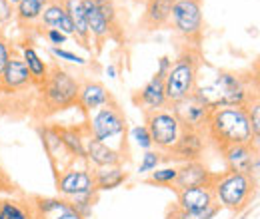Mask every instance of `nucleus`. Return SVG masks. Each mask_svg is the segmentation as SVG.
Instances as JSON below:
<instances>
[{
  "mask_svg": "<svg viewBox=\"0 0 260 219\" xmlns=\"http://www.w3.org/2000/svg\"><path fill=\"white\" fill-rule=\"evenodd\" d=\"M204 136L206 142L212 144L216 150H222L234 144H254L246 108H238V106L212 108L208 114V122L204 125Z\"/></svg>",
  "mask_w": 260,
  "mask_h": 219,
  "instance_id": "1",
  "label": "nucleus"
},
{
  "mask_svg": "<svg viewBox=\"0 0 260 219\" xmlns=\"http://www.w3.org/2000/svg\"><path fill=\"white\" fill-rule=\"evenodd\" d=\"M196 90L206 98L210 108L216 106L246 108L248 102L258 96V78L244 76L242 72H234V70H220L216 72L210 88L196 86Z\"/></svg>",
  "mask_w": 260,
  "mask_h": 219,
  "instance_id": "2",
  "label": "nucleus"
},
{
  "mask_svg": "<svg viewBox=\"0 0 260 219\" xmlns=\"http://www.w3.org/2000/svg\"><path fill=\"white\" fill-rule=\"evenodd\" d=\"M36 88H38V108L46 118L76 106L80 80L72 76L68 70L60 68L58 64H52L48 66V74Z\"/></svg>",
  "mask_w": 260,
  "mask_h": 219,
  "instance_id": "3",
  "label": "nucleus"
},
{
  "mask_svg": "<svg viewBox=\"0 0 260 219\" xmlns=\"http://www.w3.org/2000/svg\"><path fill=\"white\" fill-rule=\"evenodd\" d=\"M202 46L182 44L176 58L170 64L168 74L164 76V94L168 104H174L190 96L198 86V72L202 68Z\"/></svg>",
  "mask_w": 260,
  "mask_h": 219,
  "instance_id": "4",
  "label": "nucleus"
},
{
  "mask_svg": "<svg viewBox=\"0 0 260 219\" xmlns=\"http://www.w3.org/2000/svg\"><path fill=\"white\" fill-rule=\"evenodd\" d=\"M258 182L252 180L246 173H234V171H220L214 178L212 193L218 207H224L228 211H242L254 197Z\"/></svg>",
  "mask_w": 260,
  "mask_h": 219,
  "instance_id": "5",
  "label": "nucleus"
},
{
  "mask_svg": "<svg viewBox=\"0 0 260 219\" xmlns=\"http://www.w3.org/2000/svg\"><path fill=\"white\" fill-rule=\"evenodd\" d=\"M168 24H172L174 32L182 38V44L202 46V38H204L202 0H174Z\"/></svg>",
  "mask_w": 260,
  "mask_h": 219,
  "instance_id": "6",
  "label": "nucleus"
},
{
  "mask_svg": "<svg viewBox=\"0 0 260 219\" xmlns=\"http://www.w3.org/2000/svg\"><path fill=\"white\" fill-rule=\"evenodd\" d=\"M86 136L108 144L114 138H126V116L116 100L98 108L84 122Z\"/></svg>",
  "mask_w": 260,
  "mask_h": 219,
  "instance_id": "7",
  "label": "nucleus"
},
{
  "mask_svg": "<svg viewBox=\"0 0 260 219\" xmlns=\"http://www.w3.org/2000/svg\"><path fill=\"white\" fill-rule=\"evenodd\" d=\"M142 116H144V125L152 140V148H156V152L160 154H166L176 144L182 132V125L178 124L176 116L172 114L168 106L156 112H150V114H142Z\"/></svg>",
  "mask_w": 260,
  "mask_h": 219,
  "instance_id": "8",
  "label": "nucleus"
},
{
  "mask_svg": "<svg viewBox=\"0 0 260 219\" xmlns=\"http://www.w3.org/2000/svg\"><path fill=\"white\" fill-rule=\"evenodd\" d=\"M168 108L176 116L182 129H194V132H204V125L208 122V114L212 110L210 104L206 102V98L198 90L174 104H168Z\"/></svg>",
  "mask_w": 260,
  "mask_h": 219,
  "instance_id": "9",
  "label": "nucleus"
},
{
  "mask_svg": "<svg viewBox=\"0 0 260 219\" xmlns=\"http://www.w3.org/2000/svg\"><path fill=\"white\" fill-rule=\"evenodd\" d=\"M224 159L226 171L234 173H246L252 180L258 182V169H260V152L258 146L254 144H234L218 150Z\"/></svg>",
  "mask_w": 260,
  "mask_h": 219,
  "instance_id": "10",
  "label": "nucleus"
},
{
  "mask_svg": "<svg viewBox=\"0 0 260 219\" xmlns=\"http://www.w3.org/2000/svg\"><path fill=\"white\" fill-rule=\"evenodd\" d=\"M206 136L204 132H194V129H182L176 144L162 154L164 161H172V165L186 163V161H200L204 152H206Z\"/></svg>",
  "mask_w": 260,
  "mask_h": 219,
  "instance_id": "11",
  "label": "nucleus"
},
{
  "mask_svg": "<svg viewBox=\"0 0 260 219\" xmlns=\"http://www.w3.org/2000/svg\"><path fill=\"white\" fill-rule=\"evenodd\" d=\"M56 189L60 193V197L70 199L88 191H94V180H92V171L88 167H66L64 171H60L56 176Z\"/></svg>",
  "mask_w": 260,
  "mask_h": 219,
  "instance_id": "12",
  "label": "nucleus"
},
{
  "mask_svg": "<svg viewBox=\"0 0 260 219\" xmlns=\"http://www.w3.org/2000/svg\"><path fill=\"white\" fill-rule=\"evenodd\" d=\"M38 136H40V142L44 146V152L48 156V161L50 165L54 167L56 176L60 171H64L66 167H70V163L74 161L70 154L66 152L64 144L58 136V129L56 125H50V124H44V125H38Z\"/></svg>",
  "mask_w": 260,
  "mask_h": 219,
  "instance_id": "13",
  "label": "nucleus"
},
{
  "mask_svg": "<svg viewBox=\"0 0 260 219\" xmlns=\"http://www.w3.org/2000/svg\"><path fill=\"white\" fill-rule=\"evenodd\" d=\"M216 173L210 171L202 161H186L176 165V180L172 184V189L186 188H212Z\"/></svg>",
  "mask_w": 260,
  "mask_h": 219,
  "instance_id": "14",
  "label": "nucleus"
},
{
  "mask_svg": "<svg viewBox=\"0 0 260 219\" xmlns=\"http://www.w3.org/2000/svg\"><path fill=\"white\" fill-rule=\"evenodd\" d=\"M132 102L142 114H150V112H156L160 108H166L168 100L164 94V80L158 76H152L140 90L134 92Z\"/></svg>",
  "mask_w": 260,
  "mask_h": 219,
  "instance_id": "15",
  "label": "nucleus"
},
{
  "mask_svg": "<svg viewBox=\"0 0 260 219\" xmlns=\"http://www.w3.org/2000/svg\"><path fill=\"white\" fill-rule=\"evenodd\" d=\"M114 100V96L110 94V90L96 80H80V88H78V98H76V108H80L84 114H92L98 108L110 104Z\"/></svg>",
  "mask_w": 260,
  "mask_h": 219,
  "instance_id": "16",
  "label": "nucleus"
},
{
  "mask_svg": "<svg viewBox=\"0 0 260 219\" xmlns=\"http://www.w3.org/2000/svg\"><path fill=\"white\" fill-rule=\"evenodd\" d=\"M86 148V161L90 165H94V169L98 167H114V165H124V159H128V154L122 150L112 148L110 144L98 142L92 138H86L84 142Z\"/></svg>",
  "mask_w": 260,
  "mask_h": 219,
  "instance_id": "17",
  "label": "nucleus"
},
{
  "mask_svg": "<svg viewBox=\"0 0 260 219\" xmlns=\"http://www.w3.org/2000/svg\"><path fill=\"white\" fill-rule=\"evenodd\" d=\"M212 205H216L212 188H186L176 191L174 207L180 211L196 213V211H204Z\"/></svg>",
  "mask_w": 260,
  "mask_h": 219,
  "instance_id": "18",
  "label": "nucleus"
},
{
  "mask_svg": "<svg viewBox=\"0 0 260 219\" xmlns=\"http://www.w3.org/2000/svg\"><path fill=\"white\" fill-rule=\"evenodd\" d=\"M28 86H34L32 78L28 74V68L24 66L22 58L12 56L0 74V88L8 90V92H18V90H24Z\"/></svg>",
  "mask_w": 260,
  "mask_h": 219,
  "instance_id": "19",
  "label": "nucleus"
},
{
  "mask_svg": "<svg viewBox=\"0 0 260 219\" xmlns=\"http://www.w3.org/2000/svg\"><path fill=\"white\" fill-rule=\"evenodd\" d=\"M172 4H174V0H146L144 14L140 18V26L148 32L164 28L170 22Z\"/></svg>",
  "mask_w": 260,
  "mask_h": 219,
  "instance_id": "20",
  "label": "nucleus"
},
{
  "mask_svg": "<svg viewBox=\"0 0 260 219\" xmlns=\"http://www.w3.org/2000/svg\"><path fill=\"white\" fill-rule=\"evenodd\" d=\"M58 129V136L64 144L66 152L70 154V157L76 161H86V148H84V142H86V127L82 125H56Z\"/></svg>",
  "mask_w": 260,
  "mask_h": 219,
  "instance_id": "21",
  "label": "nucleus"
},
{
  "mask_svg": "<svg viewBox=\"0 0 260 219\" xmlns=\"http://www.w3.org/2000/svg\"><path fill=\"white\" fill-rule=\"evenodd\" d=\"M82 8H84L90 38L96 42L98 50H100V46L110 38V26H108L106 18L102 16V12H100V8L96 6L94 0H82Z\"/></svg>",
  "mask_w": 260,
  "mask_h": 219,
  "instance_id": "22",
  "label": "nucleus"
},
{
  "mask_svg": "<svg viewBox=\"0 0 260 219\" xmlns=\"http://www.w3.org/2000/svg\"><path fill=\"white\" fill-rule=\"evenodd\" d=\"M64 4V10L66 14L70 16L72 24H74V32H76V42L86 48V50H92L90 42V32H88V24H86V16H84V8H82V0H62Z\"/></svg>",
  "mask_w": 260,
  "mask_h": 219,
  "instance_id": "23",
  "label": "nucleus"
},
{
  "mask_svg": "<svg viewBox=\"0 0 260 219\" xmlns=\"http://www.w3.org/2000/svg\"><path fill=\"white\" fill-rule=\"evenodd\" d=\"M128 171L124 165H114V167H98L92 171V180H94V189L100 191H110L120 186H124L128 182Z\"/></svg>",
  "mask_w": 260,
  "mask_h": 219,
  "instance_id": "24",
  "label": "nucleus"
},
{
  "mask_svg": "<svg viewBox=\"0 0 260 219\" xmlns=\"http://www.w3.org/2000/svg\"><path fill=\"white\" fill-rule=\"evenodd\" d=\"M48 2L50 0H20L14 6V20L20 26L30 28L40 20V16H42L44 8L48 6Z\"/></svg>",
  "mask_w": 260,
  "mask_h": 219,
  "instance_id": "25",
  "label": "nucleus"
},
{
  "mask_svg": "<svg viewBox=\"0 0 260 219\" xmlns=\"http://www.w3.org/2000/svg\"><path fill=\"white\" fill-rule=\"evenodd\" d=\"M20 52H22L20 58H22L24 66L28 68V74L32 78V84L38 86L44 80V76L48 74V64L42 60V56L36 52V48H34L32 44H28V42L20 44Z\"/></svg>",
  "mask_w": 260,
  "mask_h": 219,
  "instance_id": "26",
  "label": "nucleus"
},
{
  "mask_svg": "<svg viewBox=\"0 0 260 219\" xmlns=\"http://www.w3.org/2000/svg\"><path fill=\"white\" fill-rule=\"evenodd\" d=\"M0 219H34V213L28 201L4 197L0 199Z\"/></svg>",
  "mask_w": 260,
  "mask_h": 219,
  "instance_id": "27",
  "label": "nucleus"
},
{
  "mask_svg": "<svg viewBox=\"0 0 260 219\" xmlns=\"http://www.w3.org/2000/svg\"><path fill=\"white\" fill-rule=\"evenodd\" d=\"M70 209L74 213H78L82 219H88L92 215V209H94V203L98 201V191H88V193H82V195H76V197H70L66 199Z\"/></svg>",
  "mask_w": 260,
  "mask_h": 219,
  "instance_id": "28",
  "label": "nucleus"
},
{
  "mask_svg": "<svg viewBox=\"0 0 260 219\" xmlns=\"http://www.w3.org/2000/svg\"><path fill=\"white\" fill-rule=\"evenodd\" d=\"M66 14L64 10V4H62V0H50L48 2V6L44 8V12H42V16H40V24H42V28H56V24L60 22V18Z\"/></svg>",
  "mask_w": 260,
  "mask_h": 219,
  "instance_id": "29",
  "label": "nucleus"
},
{
  "mask_svg": "<svg viewBox=\"0 0 260 219\" xmlns=\"http://www.w3.org/2000/svg\"><path fill=\"white\" fill-rule=\"evenodd\" d=\"M94 2H96L102 16L106 18V22L110 26V38H120L118 36V30H120V26H118V10H116L114 0H94Z\"/></svg>",
  "mask_w": 260,
  "mask_h": 219,
  "instance_id": "30",
  "label": "nucleus"
},
{
  "mask_svg": "<svg viewBox=\"0 0 260 219\" xmlns=\"http://www.w3.org/2000/svg\"><path fill=\"white\" fill-rule=\"evenodd\" d=\"M174 180H176V165H166L150 171V178H146V184L158 186V188H172Z\"/></svg>",
  "mask_w": 260,
  "mask_h": 219,
  "instance_id": "31",
  "label": "nucleus"
},
{
  "mask_svg": "<svg viewBox=\"0 0 260 219\" xmlns=\"http://www.w3.org/2000/svg\"><path fill=\"white\" fill-rule=\"evenodd\" d=\"M218 211H220L218 205H212V207H208L204 211H196V213H186V211H180L174 205H170L166 211V219H212Z\"/></svg>",
  "mask_w": 260,
  "mask_h": 219,
  "instance_id": "32",
  "label": "nucleus"
},
{
  "mask_svg": "<svg viewBox=\"0 0 260 219\" xmlns=\"http://www.w3.org/2000/svg\"><path fill=\"white\" fill-rule=\"evenodd\" d=\"M246 116H248V122H250V129H252V140L254 144L258 146L260 140V96L252 98L246 106Z\"/></svg>",
  "mask_w": 260,
  "mask_h": 219,
  "instance_id": "33",
  "label": "nucleus"
},
{
  "mask_svg": "<svg viewBox=\"0 0 260 219\" xmlns=\"http://www.w3.org/2000/svg\"><path fill=\"white\" fill-rule=\"evenodd\" d=\"M162 161H164V156L160 154V152L148 150V152H144V156H142V159H140L138 173H140V176H142V173H150V171H154Z\"/></svg>",
  "mask_w": 260,
  "mask_h": 219,
  "instance_id": "34",
  "label": "nucleus"
},
{
  "mask_svg": "<svg viewBox=\"0 0 260 219\" xmlns=\"http://www.w3.org/2000/svg\"><path fill=\"white\" fill-rule=\"evenodd\" d=\"M130 134H132L134 144H136L140 150H144V152L152 150V140H150V134H148V129H146V125L144 124L132 127V132H130Z\"/></svg>",
  "mask_w": 260,
  "mask_h": 219,
  "instance_id": "35",
  "label": "nucleus"
},
{
  "mask_svg": "<svg viewBox=\"0 0 260 219\" xmlns=\"http://www.w3.org/2000/svg\"><path fill=\"white\" fill-rule=\"evenodd\" d=\"M50 52H52V56L58 58V60H64V62H70V64H78V66H86V60H84L82 56H78V54H74V52H70V50L58 48V46H50Z\"/></svg>",
  "mask_w": 260,
  "mask_h": 219,
  "instance_id": "36",
  "label": "nucleus"
},
{
  "mask_svg": "<svg viewBox=\"0 0 260 219\" xmlns=\"http://www.w3.org/2000/svg\"><path fill=\"white\" fill-rule=\"evenodd\" d=\"M42 36H44V40L50 44V46H58V48H62V44L68 42V36H64L60 30H56V28H44L42 30Z\"/></svg>",
  "mask_w": 260,
  "mask_h": 219,
  "instance_id": "37",
  "label": "nucleus"
},
{
  "mask_svg": "<svg viewBox=\"0 0 260 219\" xmlns=\"http://www.w3.org/2000/svg\"><path fill=\"white\" fill-rule=\"evenodd\" d=\"M14 20V6L8 0H0V28Z\"/></svg>",
  "mask_w": 260,
  "mask_h": 219,
  "instance_id": "38",
  "label": "nucleus"
},
{
  "mask_svg": "<svg viewBox=\"0 0 260 219\" xmlns=\"http://www.w3.org/2000/svg\"><path fill=\"white\" fill-rule=\"evenodd\" d=\"M14 56V52H12V48H10V44H8V40L0 34V74H2V70H4V66L8 64V60Z\"/></svg>",
  "mask_w": 260,
  "mask_h": 219,
  "instance_id": "39",
  "label": "nucleus"
},
{
  "mask_svg": "<svg viewBox=\"0 0 260 219\" xmlns=\"http://www.w3.org/2000/svg\"><path fill=\"white\" fill-rule=\"evenodd\" d=\"M56 30H60L64 36H68V38H76V32H74V24H72V20H70V16L68 14H64L62 18H60V22L56 24Z\"/></svg>",
  "mask_w": 260,
  "mask_h": 219,
  "instance_id": "40",
  "label": "nucleus"
},
{
  "mask_svg": "<svg viewBox=\"0 0 260 219\" xmlns=\"http://www.w3.org/2000/svg\"><path fill=\"white\" fill-rule=\"evenodd\" d=\"M170 64H172V60L168 58V56H162L160 60H158V70H156V74L154 76H158V78H162L168 74V70H170Z\"/></svg>",
  "mask_w": 260,
  "mask_h": 219,
  "instance_id": "41",
  "label": "nucleus"
},
{
  "mask_svg": "<svg viewBox=\"0 0 260 219\" xmlns=\"http://www.w3.org/2000/svg\"><path fill=\"white\" fill-rule=\"evenodd\" d=\"M50 219H82L78 213H74L70 207L68 209H64V211H60V213H56L54 217H50Z\"/></svg>",
  "mask_w": 260,
  "mask_h": 219,
  "instance_id": "42",
  "label": "nucleus"
},
{
  "mask_svg": "<svg viewBox=\"0 0 260 219\" xmlns=\"http://www.w3.org/2000/svg\"><path fill=\"white\" fill-rule=\"evenodd\" d=\"M0 189H12V184H10V180L6 178V173L2 171V167H0Z\"/></svg>",
  "mask_w": 260,
  "mask_h": 219,
  "instance_id": "43",
  "label": "nucleus"
},
{
  "mask_svg": "<svg viewBox=\"0 0 260 219\" xmlns=\"http://www.w3.org/2000/svg\"><path fill=\"white\" fill-rule=\"evenodd\" d=\"M106 74H108V78H116V76H118V72H116V68H114L112 64L106 68Z\"/></svg>",
  "mask_w": 260,
  "mask_h": 219,
  "instance_id": "44",
  "label": "nucleus"
},
{
  "mask_svg": "<svg viewBox=\"0 0 260 219\" xmlns=\"http://www.w3.org/2000/svg\"><path fill=\"white\" fill-rule=\"evenodd\" d=\"M8 2H10V4H12V6H16V4H18V2H20V0H8Z\"/></svg>",
  "mask_w": 260,
  "mask_h": 219,
  "instance_id": "45",
  "label": "nucleus"
}]
</instances>
